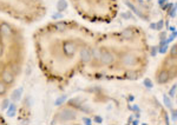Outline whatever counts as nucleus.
Masks as SVG:
<instances>
[{
	"instance_id": "f257e3e1",
	"label": "nucleus",
	"mask_w": 177,
	"mask_h": 125,
	"mask_svg": "<svg viewBox=\"0 0 177 125\" xmlns=\"http://www.w3.org/2000/svg\"><path fill=\"white\" fill-rule=\"evenodd\" d=\"M59 119V122H63V123H67L70 120H73L77 118V112L71 109V107H65L63 110H60L58 113H57V117Z\"/></svg>"
},
{
	"instance_id": "f03ea898",
	"label": "nucleus",
	"mask_w": 177,
	"mask_h": 125,
	"mask_svg": "<svg viewBox=\"0 0 177 125\" xmlns=\"http://www.w3.org/2000/svg\"><path fill=\"white\" fill-rule=\"evenodd\" d=\"M116 62V56L109 49H102V53H100L99 62L104 66H110Z\"/></svg>"
},
{
	"instance_id": "7ed1b4c3",
	"label": "nucleus",
	"mask_w": 177,
	"mask_h": 125,
	"mask_svg": "<svg viewBox=\"0 0 177 125\" xmlns=\"http://www.w3.org/2000/svg\"><path fill=\"white\" fill-rule=\"evenodd\" d=\"M0 79L10 86V85H13L14 82H15V76H14V73L12 72L11 69L8 66H5L0 72Z\"/></svg>"
},
{
	"instance_id": "20e7f679",
	"label": "nucleus",
	"mask_w": 177,
	"mask_h": 125,
	"mask_svg": "<svg viewBox=\"0 0 177 125\" xmlns=\"http://www.w3.org/2000/svg\"><path fill=\"white\" fill-rule=\"evenodd\" d=\"M78 51V45L76 42H72V40H66V42H63V52L64 54L68 57V58H72Z\"/></svg>"
},
{
	"instance_id": "39448f33",
	"label": "nucleus",
	"mask_w": 177,
	"mask_h": 125,
	"mask_svg": "<svg viewBox=\"0 0 177 125\" xmlns=\"http://www.w3.org/2000/svg\"><path fill=\"white\" fill-rule=\"evenodd\" d=\"M121 62H122L123 66L131 67L133 65H136V62H137V57H136L133 53H130V52L123 53L122 58H121Z\"/></svg>"
},
{
	"instance_id": "423d86ee",
	"label": "nucleus",
	"mask_w": 177,
	"mask_h": 125,
	"mask_svg": "<svg viewBox=\"0 0 177 125\" xmlns=\"http://www.w3.org/2000/svg\"><path fill=\"white\" fill-rule=\"evenodd\" d=\"M0 33H1L2 38H12L13 34H14V31H13V27L8 22L2 21L0 24Z\"/></svg>"
},
{
	"instance_id": "0eeeda50",
	"label": "nucleus",
	"mask_w": 177,
	"mask_h": 125,
	"mask_svg": "<svg viewBox=\"0 0 177 125\" xmlns=\"http://www.w3.org/2000/svg\"><path fill=\"white\" fill-rule=\"evenodd\" d=\"M79 59L80 62L84 64H88L92 60V56H91V49L88 46H84L80 49L79 51Z\"/></svg>"
},
{
	"instance_id": "6e6552de",
	"label": "nucleus",
	"mask_w": 177,
	"mask_h": 125,
	"mask_svg": "<svg viewBox=\"0 0 177 125\" xmlns=\"http://www.w3.org/2000/svg\"><path fill=\"white\" fill-rule=\"evenodd\" d=\"M156 82L157 84H166L168 82H170V74L168 69H163V70H159L157 74H156Z\"/></svg>"
},
{
	"instance_id": "1a4fd4ad",
	"label": "nucleus",
	"mask_w": 177,
	"mask_h": 125,
	"mask_svg": "<svg viewBox=\"0 0 177 125\" xmlns=\"http://www.w3.org/2000/svg\"><path fill=\"white\" fill-rule=\"evenodd\" d=\"M121 35L124 40H132L135 38V30L132 27H126L121 32Z\"/></svg>"
},
{
	"instance_id": "9d476101",
	"label": "nucleus",
	"mask_w": 177,
	"mask_h": 125,
	"mask_svg": "<svg viewBox=\"0 0 177 125\" xmlns=\"http://www.w3.org/2000/svg\"><path fill=\"white\" fill-rule=\"evenodd\" d=\"M125 4H126V6H128V7L130 8V10L132 11V12H135V13H136V14H137V15H138L139 18H142V19H146V20H149V19H148V17H145V15H144L143 13H142V11L138 10V8H137V7L135 6V5H132V2H131L130 0H125Z\"/></svg>"
},
{
	"instance_id": "9b49d317",
	"label": "nucleus",
	"mask_w": 177,
	"mask_h": 125,
	"mask_svg": "<svg viewBox=\"0 0 177 125\" xmlns=\"http://www.w3.org/2000/svg\"><path fill=\"white\" fill-rule=\"evenodd\" d=\"M8 67L11 69V71L14 73V76H15V77H17V76H19V74H20V72H22V65H20V64H19L18 62H10Z\"/></svg>"
},
{
	"instance_id": "f8f14e48",
	"label": "nucleus",
	"mask_w": 177,
	"mask_h": 125,
	"mask_svg": "<svg viewBox=\"0 0 177 125\" xmlns=\"http://www.w3.org/2000/svg\"><path fill=\"white\" fill-rule=\"evenodd\" d=\"M22 87L14 89L11 93V99L13 102H19L22 99Z\"/></svg>"
},
{
	"instance_id": "ddd939ff",
	"label": "nucleus",
	"mask_w": 177,
	"mask_h": 125,
	"mask_svg": "<svg viewBox=\"0 0 177 125\" xmlns=\"http://www.w3.org/2000/svg\"><path fill=\"white\" fill-rule=\"evenodd\" d=\"M138 77H139V74L136 71H133V70H128L124 73V78L128 79V80H137Z\"/></svg>"
},
{
	"instance_id": "4468645a",
	"label": "nucleus",
	"mask_w": 177,
	"mask_h": 125,
	"mask_svg": "<svg viewBox=\"0 0 177 125\" xmlns=\"http://www.w3.org/2000/svg\"><path fill=\"white\" fill-rule=\"evenodd\" d=\"M100 53H102V49H99L98 46L91 49V56H92V59L96 60V62H99Z\"/></svg>"
},
{
	"instance_id": "2eb2a0df",
	"label": "nucleus",
	"mask_w": 177,
	"mask_h": 125,
	"mask_svg": "<svg viewBox=\"0 0 177 125\" xmlns=\"http://www.w3.org/2000/svg\"><path fill=\"white\" fill-rule=\"evenodd\" d=\"M15 115H17V105L14 104V103H10L8 107H7L6 116H7V117H10V118H13Z\"/></svg>"
},
{
	"instance_id": "dca6fc26",
	"label": "nucleus",
	"mask_w": 177,
	"mask_h": 125,
	"mask_svg": "<svg viewBox=\"0 0 177 125\" xmlns=\"http://www.w3.org/2000/svg\"><path fill=\"white\" fill-rule=\"evenodd\" d=\"M55 29L58 32H64L66 31L67 29V24L66 21H57L55 24Z\"/></svg>"
},
{
	"instance_id": "f3484780",
	"label": "nucleus",
	"mask_w": 177,
	"mask_h": 125,
	"mask_svg": "<svg viewBox=\"0 0 177 125\" xmlns=\"http://www.w3.org/2000/svg\"><path fill=\"white\" fill-rule=\"evenodd\" d=\"M67 8V1L66 0H59L58 2H57V11L58 12H64V11Z\"/></svg>"
},
{
	"instance_id": "a211bd4d",
	"label": "nucleus",
	"mask_w": 177,
	"mask_h": 125,
	"mask_svg": "<svg viewBox=\"0 0 177 125\" xmlns=\"http://www.w3.org/2000/svg\"><path fill=\"white\" fill-rule=\"evenodd\" d=\"M164 66H168L166 69H169V67H171V66H176V58L169 56L165 60H164Z\"/></svg>"
},
{
	"instance_id": "6ab92c4d",
	"label": "nucleus",
	"mask_w": 177,
	"mask_h": 125,
	"mask_svg": "<svg viewBox=\"0 0 177 125\" xmlns=\"http://www.w3.org/2000/svg\"><path fill=\"white\" fill-rule=\"evenodd\" d=\"M7 91H8V85L5 84L1 79H0V97L5 96V94L7 93Z\"/></svg>"
},
{
	"instance_id": "aec40b11",
	"label": "nucleus",
	"mask_w": 177,
	"mask_h": 125,
	"mask_svg": "<svg viewBox=\"0 0 177 125\" xmlns=\"http://www.w3.org/2000/svg\"><path fill=\"white\" fill-rule=\"evenodd\" d=\"M67 104H68V106H70V107H75V109H78V107L80 106V104H82V103H80V100H79L78 98H73V99H70Z\"/></svg>"
},
{
	"instance_id": "412c9836",
	"label": "nucleus",
	"mask_w": 177,
	"mask_h": 125,
	"mask_svg": "<svg viewBox=\"0 0 177 125\" xmlns=\"http://www.w3.org/2000/svg\"><path fill=\"white\" fill-rule=\"evenodd\" d=\"M143 85H144V87H145V89L150 90V89H152L154 83H152V80H151L150 78H144L143 79Z\"/></svg>"
},
{
	"instance_id": "4be33fe9",
	"label": "nucleus",
	"mask_w": 177,
	"mask_h": 125,
	"mask_svg": "<svg viewBox=\"0 0 177 125\" xmlns=\"http://www.w3.org/2000/svg\"><path fill=\"white\" fill-rule=\"evenodd\" d=\"M67 99V96L66 94H64V96H62V97H59V98H57V100L55 102V106H60V105H63L65 102H66Z\"/></svg>"
},
{
	"instance_id": "5701e85b",
	"label": "nucleus",
	"mask_w": 177,
	"mask_h": 125,
	"mask_svg": "<svg viewBox=\"0 0 177 125\" xmlns=\"http://www.w3.org/2000/svg\"><path fill=\"white\" fill-rule=\"evenodd\" d=\"M163 103H164V105H165L168 109L172 107V104H171V98H170L169 96H166V94L163 96Z\"/></svg>"
},
{
	"instance_id": "b1692460",
	"label": "nucleus",
	"mask_w": 177,
	"mask_h": 125,
	"mask_svg": "<svg viewBox=\"0 0 177 125\" xmlns=\"http://www.w3.org/2000/svg\"><path fill=\"white\" fill-rule=\"evenodd\" d=\"M176 91H177V85L176 84H174V85H172V87L169 90L168 96H169L170 98H175V97H176Z\"/></svg>"
},
{
	"instance_id": "393cba45",
	"label": "nucleus",
	"mask_w": 177,
	"mask_h": 125,
	"mask_svg": "<svg viewBox=\"0 0 177 125\" xmlns=\"http://www.w3.org/2000/svg\"><path fill=\"white\" fill-rule=\"evenodd\" d=\"M168 11H169V17H170V18H176V13H177L176 4H174V6H172L170 10H168Z\"/></svg>"
},
{
	"instance_id": "a878e982",
	"label": "nucleus",
	"mask_w": 177,
	"mask_h": 125,
	"mask_svg": "<svg viewBox=\"0 0 177 125\" xmlns=\"http://www.w3.org/2000/svg\"><path fill=\"white\" fill-rule=\"evenodd\" d=\"M10 103H11V100L8 99V98H5L1 103H0V107L2 109V110H6L7 107H8V105H10Z\"/></svg>"
},
{
	"instance_id": "bb28decb",
	"label": "nucleus",
	"mask_w": 177,
	"mask_h": 125,
	"mask_svg": "<svg viewBox=\"0 0 177 125\" xmlns=\"http://www.w3.org/2000/svg\"><path fill=\"white\" fill-rule=\"evenodd\" d=\"M122 18L123 19H125V20H129V19H132L133 18V15H132V13L130 12V11H126V12H123L122 14Z\"/></svg>"
},
{
	"instance_id": "cd10ccee",
	"label": "nucleus",
	"mask_w": 177,
	"mask_h": 125,
	"mask_svg": "<svg viewBox=\"0 0 177 125\" xmlns=\"http://www.w3.org/2000/svg\"><path fill=\"white\" fill-rule=\"evenodd\" d=\"M169 52H170V56H171V57H175V58H176L177 57V45L176 44H174V45L169 49Z\"/></svg>"
},
{
	"instance_id": "c85d7f7f",
	"label": "nucleus",
	"mask_w": 177,
	"mask_h": 125,
	"mask_svg": "<svg viewBox=\"0 0 177 125\" xmlns=\"http://www.w3.org/2000/svg\"><path fill=\"white\" fill-rule=\"evenodd\" d=\"M168 50H169L168 44H166V45H163V46H157V51L159 53H162V54H164V53L168 52Z\"/></svg>"
},
{
	"instance_id": "c756f323",
	"label": "nucleus",
	"mask_w": 177,
	"mask_h": 125,
	"mask_svg": "<svg viewBox=\"0 0 177 125\" xmlns=\"http://www.w3.org/2000/svg\"><path fill=\"white\" fill-rule=\"evenodd\" d=\"M174 4H175V2H168V1H166L165 4H164V5H162L161 7H162V10H163V11H168V10H170V8L174 6Z\"/></svg>"
},
{
	"instance_id": "7c9ffc66",
	"label": "nucleus",
	"mask_w": 177,
	"mask_h": 125,
	"mask_svg": "<svg viewBox=\"0 0 177 125\" xmlns=\"http://www.w3.org/2000/svg\"><path fill=\"white\" fill-rule=\"evenodd\" d=\"M163 26H164V20L161 19V20L156 24V30H157V31H162V30H163Z\"/></svg>"
},
{
	"instance_id": "2f4dec72",
	"label": "nucleus",
	"mask_w": 177,
	"mask_h": 125,
	"mask_svg": "<svg viewBox=\"0 0 177 125\" xmlns=\"http://www.w3.org/2000/svg\"><path fill=\"white\" fill-rule=\"evenodd\" d=\"M170 112H171V118H172V120H174V122H176V120H177V111H176V109H174V107H170Z\"/></svg>"
},
{
	"instance_id": "473e14b6",
	"label": "nucleus",
	"mask_w": 177,
	"mask_h": 125,
	"mask_svg": "<svg viewBox=\"0 0 177 125\" xmlns=\"http://www.w3.org/2000/svg\"><path fill=\"white\" fill-rule=\"evenodd\" d=\"M80 111H83V112H85V113H90L91 112V109H88V106H84V105L80 104V106L78 107Z\"/></svg>"
},
{
	"instance_id": "72a5a7b5",
	"label": "nucleus",
	"mask_w": 177,
	"mask_h": 125,
	"mask_svg": "<svg viewBox=\"0 0 177 125\" xmlns=\"http://www.w3.org/2000/svg\"><path fill=\"white\" fill-rule=\"evenodd\" d=\"M93 122L97 123V124H102V123H103V117H102V116H95Z\"/></svg>"
},
{
	"instance_id": "f704fd0d",
	"label": "nucleus",
	"mask_w": 177,
	"mask_h": 125,
	"mask_svg": "<svg viewBox=\"0 0 177 125\" xmlns=\"http://www.w3.org/2000/svg\"><path fill=\"white\" fill-rule=\"evenodd\" d=\"M157 53H158V51H157V46H152V47H151V51H150V54H151L152 57H156Z\"/></svg>"
},
{
	"instance_id": "c9c22d12",
	"label": "nucleus",
	"mask_w": 177,
	"mask_h": 125,
	"mask_svg": "<svg viewBox=\"0 0 177 125\" xmlns=\"http://www.w3.org/2000/svg\"><path fill=\"white\" fill-rule=\"evenodd\" d=\"M166 39V32L162 31L159 33V40H165Z\"/></svg>"
},
{
	"instance_id": "e433bc0d",
	"label": "nucleus",
	"mask_w": 177,
	"mask_h": 125,
	"mask_svg": "<svg viewBox=\"0 0 177 125\" xmlns=\"http://www.w3.org/2000/svg\"><path fill=\"white\" fill-rule=\"evenodd\" d=\"M131 111H133V112H141V109H139V106L138 105H132L131 106Z\"/></svg>"
},
{
	"instance_id": "4c0bfd02",
	"label": "nucleus",
	"mask_w": 177,
	"mask_h": 125,
	"mask_svg": "<svg viewBox=\"0 0 177 125\" xmlns=\"http://www.w3.org/2000/svg\"><path fill=\"white\" fill-rule=\"evenodd\" d=\"M63 15H62V13L60 12H58V13H55V14H52V19H60Z\"/></svg>"
},
{
	"instance_id": "58836bf2",
	"label": "nucleus",
	"mask_w": 177,
	"mask_h": 125,
	"mask_svg": "<svg viewBox=\"0 0 177 125\" xmlns=\"http://www.w3.org/2000/svg\"><path fill=\"white\" fill-rule=\"evenodd\" d=\"M83 122H84L85 124H92V120H91V118H88V117H83Z\"/></svg>"
},
{
	"instance_id": "ea45409f",
	"label": "nucleus",
	"mask_w": 177,
	"mask_h": 125,
	"mask_svg": "<svg viewBox=\"0 0 177 125\" xmlns=\"http://www.w3.org/2000/svg\"><path fill=\"white\" fill-rule=\"evenodd\" d=\"M2 53H4V45H2V42H0V58L2 57Z\"/></svg>"
},
{
	"instance_id": "a19ab883",
	"label": "nucleus",
	"mask_w": 177,
	"mask_h": 125,
	"mask_svg": "<svg viewBox=\"0 0 177 125\" xmlns=\"http://www.w3.org/2000/svg\"><path fill=\"white\" fill-rule=\"evenodd\" d=\"M131 124H132V125H138V124H139V120H138L137 118H136V119L133 118V119H132V122H131Z\"/></svg>"
},
{
	"instance_id": "79ce46f5",
	"label": "nucleus",
	"mask_w": 177,
	"mask_h": 125,
	"mask_svg": "<svg viewBox=\"0 0 177 125\" xmlns=\"http://www.w3.org/2000/svg\"><path fill=\"white\" fill-rule=\"evenodd\" d=\"M133 117L137 118V119H139V118H141V112H135V113H133Z\"/></svg>"
},
{
	"instance_id": "37998d69",
	"label": "nucleus",
	"mask_w": 177,
	"mask_h": 125,
	"mask_svg": "<svg viewBox=\"0 0 177 125\" xmlns=\"http://www.w3.org/2000/svg\"><path fill=\"white\" fill-rule=\"evenodd\" d=\"M164 118H165V124H170V120H169V117L166 115L165 112H164Z\"/></svg>"
},
{
	"instance_id": "c03bdc74",
	"label": "nucleus",
	"mask_w": 177,
	"mask_h": 125,
	"mask_svg": "<svg viewBox=\"0 0 177 125\" xmlns=\"http://www.w3.org/2000/svg\"><path fill=\"white\" fill-rule=\"evenodd\" d=\"M166 1H168V0H158V5H159V6H162V5H164V4H165Z\"/></svg>"
},
{
	"instance_id": "a18cd8bd",
	"label": "nucleus",
	"mask_w": 177,
	"mask_h": 125,
	"mask_svg": "<svg viewBox=\"0 0 177 125\" xmlns=\"http://www.w3.org/2000/svg\"><path fill=\"white\" fill-rule=\"evenodd\" d=\"M128 100H129V102H133V100H135V96L130 94V96H129V98H128Z\"/></svg>"
},
{
	"instance_id": "49530a36",
	"label": "nucleus",
	"mask_w": 177,
	"mask_h": 125,
	"mask_svg": "<svg viewBox=\"0 0 177 125\" xmlns=\"http://www.w3.org/2000/svg\"><path fill=\"white\" fill-rule=\"evenodd\" d=\"M133 118H135V117H133V115H131L130 117H129V118H128V123H129V124H131V122H132Z\"/></svg>"
},
{
	"instance_id": "de8ad7c7",
	"label": "nucleus",
	"mask_w": 177,
	"mask_h": 125,
	"mask_svg": "<svg viewBox=\"0 0 177 125\" xmlns=\"http://www.w3.org/2000/svg\"><path fill=\"white\" fill-rule=\"evenodd\" d=\"M150 29L151 30H156V22H151L150 24Z\"/></svg>"
},
{
	"instance_id": "09e8293b",
	"label": "nucleus",
	"mask_w": 177,
	"mask_h": 125,
	"mask_svg": "<svg viewBox=\"0 0 177 125\" xmlns=\"http://www.w3.org/2000/svg\"><path fill=\"white\" fill-rule=\"evenodd\" d=\"M169 30H170L171 32H175V31H176V27H175V26H171V27H170Z\"/></svg>"
},
{
	"instance_id": "8fccbe9b",
	"label": "nucleus",
	"mask_w": 177,
	"mask_h": 125,
	"mask_svg": "<svg viewBox=\"0 0 177 125\" xmlns=\"http://www.w3.org/2000/svg\"><path fill=\"white\" fill-rule=\"evenodd\" d=\"M1 39H2V37H1V33H0V42H1Z\"/></svg>"
},
{
	"instance_id": "3c124183",
	"label": "nucleus",
	"mask_w": 177,
	"mask_h": 125,
	"mask_svg": "<svg viewBox=\"0 0 177 125\" xmlns=\"http://www.w3.org/2000/svg\"><path fill=\"white\" fill-rule=\"evenodd\" d=\"M138 1H139V2H142V1H143V0H138Z\"/></svg>"
},
{
	"instance_id": "603ef678",
	"label": "nucleus",
	"mask_w": 177,
	"mask_h": 125,
	"mask_svg": "<svg viewBox=\"0 0 177 125\" xmlns=\"http://www.w3.org/2000/svg\"><path fill=\"white\" fill-rule=\"evenodd\" d=\"M148 1H151V0H148Z\"/></svg>"
}]
</instances>
